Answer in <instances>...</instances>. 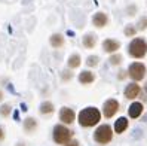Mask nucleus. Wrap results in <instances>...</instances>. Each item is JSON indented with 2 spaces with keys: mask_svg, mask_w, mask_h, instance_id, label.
Returning <instances> with one entry per match:
<instances>
[{
  "mask_svg": "<svg viewBox=\"0 0 147 146\" xmlns=\"http://www.w3.org/2000/svg\"><path fill=\"white\" fill-rule=\"evenodd\" d=\"M100 118H101V115L98 112V109L88 107V109H83L79 113V122L83 127H92L100 121Z\"/></svg>",
  "mask_w": 147,
  "mask_h": 146,
  "instance_id": "f257e3e1",
  "label": "nucleus"
},
{
  "mask_svg": "<svg viewBox=\"0 0 147 146\" xmlns=\"http://www.w3.org/2000/svg\"><path fill=\"white\" fill-rule=\"evenodd\" d=\"M3 139H5V130H3L2 127H0V142H2Z\"/></svg>",
  "mask_w": 147,
  "mask_h": 146,
  "instance_id": "393cba45",
  "label": "nucleus"
},
{
  "mask_svg": "<svg viewBox=\"0 0 147 146\" xmlns=\"http://www.w3.org/2000/svg\"><path fill=\"white\" fill-rule=\"evenodd\" d=\"M68 66H70L71 69L79 67L80 66V55L79 54H73L70 58H68Z\"/></svg>",
  "mask_w": 147,
  "mask_h": 146,
  "instance_id": "a211bd4d",
  "label": "nucleus"
},
{
  "mask_svg": "<svg viewBox=\"0 0 147 146\" xmlns=\"http://www.w3.org/2000/svg\"><path fill=\"white\" fill-rule=\"evenodd\" d=\"M119 109V103L116 100H107L104 103V115L107 118H111Z\"/></svg>",
  "mask_w": 147,
  "mask_h": 146,
  "instance_id": "0eeeda50",
  "label": "nucleus"
},
{
  "mask_svg": "<svg viewBox=\"0 0 147 146\" xmlns=\"http://www.w3.org/2000/svg\"><path fill=\"white\" fill-rule=\"evenodd\" d=\"M65 146H79V143H77L76 140H73V142H70V143H67Z\"/></svg>",
  "mask_w": 147,
  "mask_h": 146,
  "instance_id": "a878e982",
  "label": "nucleus"
},
{
  "mask_svg": "<svg viewBox=\"0 0 147 146\" xmlns=\"http://www.w3.org/2000/svg\"><path fill=\"white\" fill-rule=\"evenodd\" d=\"M128 73H129V76H131L134 81H141L144 78L146 67L141 63H132L131 66H129V69H128Z\"/></svg>",
  "mask_w": 147,
  "mask_h": 146,
  "instance_id": "39448f33",
  "label": "nucleus"
},
{
  "mask_svg": "<svg viewBox=\"0 0 147 146\" xmlns=\"http://www.w3.org/2000/svg\"><path fill=\"white\" fill-rule=\"evenodd\" d=\"M2 100H3V92L0 91V101H2Z\"/></svg>",
  "mask_w": 147,
  "mask_h": 146,
  "instance_id": "bb28decb",
  "label": "nucleus"
},
{
  "mask_svg": "<svg viewBox=\"0 0 147 146\" xmlns=\"http://www.w3.org/2000/svg\"><path fill=\"white\" fill-rule=\"evenodd\" d=\"M64 42H65V39H64V36L61 33H55V34H52V36L49 37V43H51L52 48H61V46H64Z\"/></svg>",
  "mask_w": 147,
  "mask_h": 146,
  "instance_id": "9d476101",
  "label": "nucleus"
},
{
  "mask_svg": "<svg viewBox=\"0 0 147 146\" xmlns=\"http://www.w3.org/2000/svg\"><path fill=\"white\" fill-rule=\"evenodd\" d=\"M82 43H83L85 48L91 49V48L95 46V43H97V36H95L94 33H86L83 36V39H82Z\"/></svg>",
  "mask_w": 147,
  "mask_h": 146,
  "instance_id": "9b49d317",
  "label": "nucleus"
},
{
  "mask_svg": "<svg viewBox=\"0 0 147 146\" xmlns=\"http://www.w3.org/2000/svg\"><path fill=\"white\" fill-rule=\"evenodd\" d=\"M126 14L129 16H134L137 14V6L135 5H131V6H128V9H126Z\"/></svg>",
  "mask_w": 147,
  "mask_h": 146,
  "instance_id": "b1692460",
  "label": "nucleus"
},
{
  "mask_svg": "<svg viewBox=\"0 0 147 146\" xmlns=\"http://www.w3.org/2000/svg\"><path fill=\"white\" fill-rule=\"evenodd\" d=\"M92 24H94L97 29L106 27V25L109 24V15L104 14V12H97V14H94V16H92Z\"/></svg>",
  "mask_w": 147,
  "mask_h": 146,
  "instance_id": "423d86ee",
  "label": "nucleus"
},
{
  "mask_svg": "<svg viewBox=\"0 0 147 146\" xmlns=\"http://www.w3.org/2000/svg\"><path fill=\"white\" fill-rule=\"evenodd\" d=\"M119 48H120V43H119V40H116V39H106L104 42H102V49H104L106 52L113 54Z\"/></svg>",
  "mask_w": 147,
  "mask_h": 146,
  "instance_id": "6e6552de",
  "label": "nucleus"
},
{
  "mask_svg": "<svg viewBox=\"0 0 147 146\" xmlns=\"http://www.w3.org/2000/svg\"><path fill=\"white\" fill-rule=\"evenodd\" d=\"M36 127H37V122H36V119H34V118H27L24 121V130L27 133L34 131V130H36Z\"/></svg>",
  "mask_w": 147,
  "mask_h": 146,
  "instance_id": "2eb2a0df",
  "label": "nucleus"
},
{
  "mask_svg": "<svg viewBox=\"0 0 147 146\" xmlns=\"http://www.w3.org/2000/svg\"><path fill=\"white\" fill-rule=\"evenodd\" d=\"M137 27L134 24H128L126 27H125V30H123V33H125V36H128V37H134L135 36V33H137Z\"/></svg>",
  "mask_w": 147,
  "mask_h": 146,
  "instance_id": "6ab92c4d",
  "label": "nucleus"
},
{
  "mask_svg": "<svg viewBox=\"0 0 147 146\" xmlns=\"http://www.w3.org/2000/svg\"><path fill=\"white\" fill-rule=\"evenodd\" d=\"M128 128V119L126 118H119L117 121H116V124H115V131L116 133H123L125 130Z\"/></svg>",
  "mask_w": 147,
  "mask_h": 146,
  "instance_id": "4468645a",
  "label": "nucleus"
},
{
  "mask_svg": "<svg viewBox=\"0 0 147 146\" xmlns=\"http://www.w3.org/2000/svg\"><path fill=\"white\" fill-rule=\"evenodd\" d=\"M113 137V133H111V128L109 125H100L94 133V139L98 143H109Z\"/></svg>",
  "mask_w": 147,
  "mask_h": 146,
  "instance_id": "7ed1b4c3",
  "label": "nucleus"
},
{
  "mask_svg": "<svg viewBox=\"0 0 147 146\" xmlns=\"http://www.w3.org/2000/svg\"><path fill=\"white\" fill-rule=\"evenodd\" d=\"M120 61H122V57H120L119 54H115V55L110 57V64H113V66L120 64Z\"/></svg>",
  "mask_w": 147,
  "mask_h": 146,
  "instance_id": "5701e85b",
  "label": "nucleus"
},
{
  "mask_svg": "<svg viewBox=\"0 0 147 146\" xmlns=\"http://www.w3.org/2000/svg\"><path fill=\"white\" fill-rule=\"evenodd\" d=\"M128 51L132 57L141 58L147 52V42L143 37H135V39L131 40V43H129V46H128Z\"/></svg>",
  "mask_w": 147,
  "mask_h": 146,
  "instance_id": "f03ea898",
  "label": "nucleus"
},
{
  "mask_svg": "<svg viewBox=\"0 0 147 146\" xmlns=\"http://www.w3.org/2000/svg\"><path fill=\"white\" fill-rule=\"evenodd\" d=\"M137 29L138 30H146L147 29V16H141L137 22Z\"/></svg>",
  "mask_w": 147,
  "mask_h": 146,
  "instance_id": "aec40b11",
  "label": "nucleus"
},
{
  "mask_svg": "<svg viewBox=\"0 0 147 146\" xmlns=\"http://www.w3.org/2000/svg\"><path fill=\"white\" fill-rule=\"evenodd\" d=\"M59 119H61L64 124H70V122L74 121V112L68 107H63L61 112H59Z\"/></svg>",
  "mask_w": 147,
  "mask_h": 146,
  "instance_id": "1a4fd4ad",
  "label": "nucleus"
},
{
  "mask_svg": "<svg viewBox=\"0 0 147 146\" xmlns=\"http://www.w3.org/2000/svg\"><path fill=\"white\" fill-rule=\"evenodd\" d=\"M98 61H100V58H98L97 55H91V57H88V60H86V64L91 66V67H94V66L98 64Z\"/></svg>",
  "mask_w": 147,
  "mask_h": 146,
  "instance_id": "4be33fe9",
  "label": "nucleus"
},
{
  "mask_svg": "<svg viewBox=\"0 0 147 146\" xmlns=\"http://www.w3.org/2000/svg\"><path fill=\"white\" fill-rule=\"evenodd\" d=\"M71 137V131L64 125H57L54 128V140L59 145H65Z\"/></svg>",
  "mask_w": 147,
  "mask_h": 146,
  "instance_id": "20e7f679",
  "label": "nucleus"
},
{
  "mask_svg": "<svg viewBox=\"0 0 147 146\" xmlns=\"http://www.w3.org/2000/svg\"><path fill=\"white\" fill-rule=\"evenodd\" d=\"M11 105H3L2 107H0V115H2V116H9L11 115Z\"/></svg>",
  "mask_w": 147,
  "mask_h": 146,
  "instance_id": "412c9836",
  "label": "nucleus"
},
{
  "mask_svg": "<svg viewBox=\"0 0 147 146\" xmlns=\"http://www.w3.org/2000/svg\"><path fill=\"white\" fill-rule=\"evenodd\" d=\"M79 81H80L82 84H91V82L94 81V73H91V72H88V70L82 72L80 76H79Z\"/></svg>",
  "mask_w": 147,
  "mask_h": 146,
  "instance_id": "dca6fc26",
  "label": "nucleus"
},
{
  "mask_svg": "<svg viewBox=\"0 0 147 146\" xmlns=\"http://www.w3.org/2000/svg\"><path fill=\"white\" fill-rule=\"evenodd\" d=\"M52 112H54V105L51 101H45L40 105V113L48 115V113H52Z\"/></svg>",
  "mask_w": 147,
  "mask_h": 146,
  "instance_id": "f3484780",
  "label": "nucleus"
},
{
  "mask_svg": "<svg viewBox=\"0 0 147 146\" xmlns=\"http://www.w3.org/2000/svg\"><path fill=\"white\" fill-rule=\"evenodd\" d=\"M138 94H140V87H138L137 84H131V85H128L126 90H125V96L128 98H135Z\"/></svg>",
  "mask_w": 147,
  "mask_h": 146,
  "instance_id": "ddd939ff",
  "label": "nucleus"
},
{
  "mask_svg": "<svg viewBox=\"0 0 147 146\" xmlns=\"http://www.w3.org/2000/svg\"><path fill=\"white\" fill-rule=\"evenodd\" d=\"M144 121H146V122H147V115H146V116H144Z\"/></svg>",
  "mask_w": 147,
  "mask_h": 146,
  "instance_id": "cd10ccee",
  "label": "nucleus"
},
{
  "mask_svg": "<svg viewBox=\"0 0 147 146\" xmlns=\"http://www.w3.org/2000/svg\"><path fill=\"white\" fill-rule=\"evenodd\" d=\"M141 112H143V105L141 103H138V101H135V103H132L131 106H129V116L131 118H138L141 115Z\"/></svg>",
  "mask_w": 147,
  "mask_h": 146,
  "instance_id": "f8f14e48",
  "label": "nucleus"
}]
</instances>
